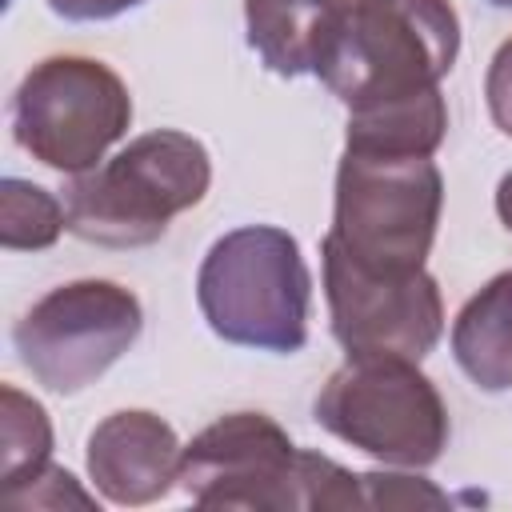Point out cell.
<instances>
[{
  "label": "cell",
  "mask_w": 512,
  "mask_h": 512,
  "mask_svg": "<svg viewBox=\"0 0 512 512\" xmlns=\"http://www.w3.org/2000/svg\"><path fill=\"white\" fill-rule=\"evenodd\" d=\"M484 96H488L492 124H496L504 136H512V36L496 48V56H492V64H488Z\"/></svg>",
  "instance_id": "cell-18"
},
{
  "label": "cell",
  "mask_w": 512,
  "mask_h": 512,
  "mask_svg": "<svg viewBox=\"0 0 512 512\" xmlns=\"http://www.w3.org/2000/svg\"><path fill=\"white\" fill-rule=\"evenodd\" d=\"M452 356L484 392H512V272H496L452 320Z\"/></svg>",
  "instance_id": "cell-12"
},
{
  "label": "cell",
  "mask_w": 512,
  "mask_h": 512,
  "mask_svg": "<svg viewBox=\"0 0 512 512\" xmlns=\"http://www.w3.org/2000/svg\"><path fill=\"white\" fill-rule=\"evenodd\" d=\"M332 4H336V8H340V16H344V12H348V8H356L360 0H332Z\"/></svg>",
  "instance_id": "cell-21"
},
{
  "label": "cell",
  "mask_w": 512,
  "mask_h": 512,
  "mask_svg": "<svg viewBox=\"0 0 512 512\" xmlns=\"http://www.w3.org/2000/svg\"><path fill=\"white\" fill-rule=\"evenodd\" d=\"M196 304L208 328L236 348L300 352L308 344L312 276L296 236L276 224L224 232L200 264Z\"/></svg>",
  "instance_id": "cell-4"
},
{
  "label": "cell",
  "mask_w": 512,
  "mask_h": 512,
  "mask_svg": "<svg viewBox=\"0 0 512 512\" xmlns=\"http://www.w3.org/2000/svg\"><path fill=\"white\" fill-rule=\"evenodd\" d=\"M312 412L324 432L396 468H428L448 448V408L404 356H348L324 380Z\"/></svg>",
  "instance_id": "cell-6"
},
{
  "label": "cell",
  "mask_w": 512,
  "mask_h": 512,
  "mask_svg": "<svg viewBox=\"0 0 512 512\" xmlns=\"http://www.w3.org/2000/svg\"><path fill=\"white\" fill-rule=\"evenodd\" d=\"M64 228H68V212L48 188L20 176L0 180V244L8 252L52 248Z\"/></svg>",
  "instance_id": "cell-15"
},
{
  "label": "cell",
  "mask_w": 512,
  "mask_h": 512,
  "mask_svg": "<svg viewBox=\"0 0 512 512\" xmlns=\"http://www.w3.org/2000/svg\"><path fill=\"white\" fill-rule=\"evenodd\" d=\"M208 148L176 128H156L128 140L112 160L76 172L64 188L68 232L104 248L156 244L172 216L208 196Z\"/></svg>",
  "instance_id": "cell-2"
},
{
  "label": "cell",
  "mask_w": 512,
  "mask_h": 512,
  "mask_svg": "<svg viewBox=\"0 0 512 512\" xmlns=\"http://www.w3.org/2000/svg\"><path fill=\"white\" fill-rule=\"evenodd\" d=\"M324 300L332 336L348 356H404L424 360L444 332L440 284L424 272H376L340 252L328 236L320 244Z\"/></svg>",
  "instance_id": "cell-9"
},
{
  "label": "cell",
  "mask_w": 512,
  "mask_h": 512,
  "mask_svg": "<svg viewBox=\"0 0 512 512\" xmlns=\"http://www.w3.org/2000/svg\"><path fill=\"white\" fill-rule=\"evenodd\" d=\"M444 132H448V104H444L440 88H428L420 96H404V100L348 112L344 148L432 156L444 144Z\"/></svg>",
  "instance_id": "cell-13"
},
{
  "label": "cell",
  "mask_w": 512,
  "mask_h": 512,
  "mask_svg": "<svg viewBox=\"0 0 512 512\" xmlns=\"http://www.w3.org/2000/svg\"><path fill=\"white\" fill-rule=\"evenodd\" d=\"M132 96L92 56H48L32 64L12 96L16 144L56 172H88L128 132Z\"/></svg>",
  "instance_id": "cell-7"
},
{
  "label": "cell",
  "mask_w": 512,
  "mask_h": 512,
  "mask_svg": "<svg viewBox=\"0 0 512 512\" xmlns=\"http://www.w3.org/2000/svg\"><path fill=\"white\" fill-rule=\"evenodd\" d=\"M144 0H48V8L64 20H76V24H92V20H116L132 8H140Z\"/></svg>",
  "instance_id": "cell-19"
},
{
  "label": "cell",
  "mask_w": 512,
  "mask_h": 512,
  "mask_svg": "<svg viewBox=\"0 0 512 512\" xmlns=\"http://www.w3.org/2000/svg\"><path fill=\"white\" fill-rule=\"evenodd\" d=\"M140 328L144 308L132 288L116 280H72L16 320L12 344L36 384L76 396L136 344Z\"/></svg>",
  "instance_id": "cell-8"
},
{
  "label": "cell",
  "mask_w": 512,
  "mask_h": 512,
  "mask_svg": "<svg viewBox=\"0 0 512 512\" xmlns=\"http://www.w3.org/2000/svg\"><path fill=\"white\" fill-rule=\"evenodd\" d=\"M488 4H496V8H512V0H488Z\"/></svg>",
  "instance_id": "cell-22"
},
{
  "label": "cell",
  "mask_w": 512,
  "mask_h": 512,
  "mask_svg": "<svg viewBox=\"0 0 512 512\" xmlns=\"http://www.w3.org/2000/svg\"><path fill=\"white\" fill-rule=\"evenodd\" d=\"M340 8L332 0H244L248 44L276 76L316 72Z\"/></svg>",
  "instance_id": "cell-11"
},
{
  "label": "cell",
  "mask_w": 512,
  "mask_h": 512,
  "mask_svg": "<svg viewBox=\"0 0 512 512\" xmlns=\"http://www.w3.org/2000/svg\"><path fill=\"white\" fill-rule=\"evenodd\" d=\"M360 492H364V508H404V504H444L448 500L428 480L404 476V472H360Z\"/></svg>",
  "instance_id": "cell-16"
},
{
  "label": "cell",
  "mask_w": 512,
  "mask_h": 512,
  "mask_svg": "<svg viewBox=\"0 0 512 512\" xmlns=\"http://www.w3.org/2000/svg\"><path fill=\"white\" fill-rule=\"evenodd\" d=\"M444 208V176L432 156L344 148L328 240L376 272L424 268Z\"/></svg>",
  "instance_id": "cell-5"
},
{
  "label": "cell",
  "mask_w": 512,
  "mask_h": 512,
  "mask_svg": "<svg viewBox=\"0 0 512 512\" xmlns=\"http://www.w3.org/2000/svg\"><path fill=\"white\" fill-rule=\"evenodd\" d=\"M496 216H500V224L512 232V172H504L500 184H496Z\"/></svg>",
  "instance_id": "cell-20"
},
{
  "label": "cell",
  "mask_w": 512,
  "mask_h": 512,
  "mask_svg": "<svg viewBox=\"0 0 512 512\" xmlns=\"http://www.w3.org/2000/svg\"><path fill=\"white\" fill-rule=\"evenodd\" d=\"M180 452L184 448L168 420L148 408H124L92 428L88 476L112 504H152L172 492Z\"/></svg>",
  "instance_id": "cell-10"
},
{
  "label": "cell",
  "mask_w": 512,
  "mask_h": 512,
  "mask_svg": "<svg viewBox=\"0 0 512 512\" xmlns=\"http://www.w3.org/2000/svg\"><path fill=\"white\" fill-rule=\"evenodd\" d=\"M460 52V20L448 0H360L312 76L348 108H372L440 88Z\"/></svg>",
  "instance_id": "cell-3"
},
{
  "label": "cell",
  "mask_w": 512,
  "mask_h": 512,
  "mask_svg": "<svg viewBox=\"0 0 512 512\" xmlns=\"http://www.w3.org/2000/svg\"><path fill=\"white\" fill-rule=\"evenodd\" d=\"M4 500H8V504H20V508H32V504L60 508L64 500H72V504H80V508H88V504H92V496L76 488V476H72L68 468H56V464H44L36 476H28L24 484L8 488V492H4Z\"/></svg>",
  "instance_id": "cell-17"
},
{
  "label": "cell",
  "mask_w": 512,
  "mask_h": 512,
  "mask_svg": "<svg viewBox=\"0 0 512 512\" xmlns=\"http://www.w3.org/2000/svg\"><path fill=\"white\" fill-rule=\"evenodd\" d=\"M52 456V420L40 400L20 388H0V480L4 492L36 476Z\"/></svg>",
  "instance_id": "cell-14"
},
{
  "label": "cell",
  "mask_w": 512,
  "mask_h": 512,
  "mask_svg": "<svg viewBox=\"0 0 512 512\" xmlns=\"http://www.w3.org/2000/svg\"><path fill=\"white\" fill-rule=\"evenodd\" d=\"M176 484L200 508L332 512L364 508L360 476L320 452H304L264 412H232L192 436Z\"/></svg>",
  "instance_id": "cell-1"
}]
</instances>
